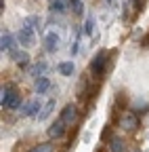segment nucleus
<instances>
[{
    "instance_id": "nucleus-21",
    "label": "nucleus",
    "mask_w": 149,
    "mask_h": 152,
    "mask_svg": "<svg viewBox=\"0 0 149 152\" xmlns=\"http://www.w3.org/2000/svg\"><path fill=\"white\" fill-rule=\"evenodd\" d=\"M92 32H95V19L88 17L86 21H84V34L86 36H92Z\"/></svg>"
},
{
    "instance_id": "nucleus-5",
    "label": "nucleus",
    "mask_w": 149,
    "mask_h": 152,
    "mask_svg": "<svg viewBox=\"0 0 149 152\" xmlns=\"http://www.w3.org/2000/svg\"><path fill=\"white\" fill-rule=\"evenodd\" d=\"M9 53H11V59H13L17 66H27V61H30V55H27V51L13 49V51H9Z\"/></svg>"
},
{
    "instance_id": "nucleus-20",
    "label": "nucleus",
    "mask_w": 149,
    "mask_h": 152,
    "mask_svg": "<svg viewBox=\"0 0 149 152\" xmlns=\"http://www.w3.org/2000/svg\"><path fill=\"white\" fill-rule=\"evenodd\" d=\"M50 11L53 13H63L65 11V4H63V0H50Z\"/></svg>"
},
{
    "instance_id": "nucleus-7",
    "label": "nucleus",
    "mask_w": 149,
    "mask_h": 152,
    "mask_svg": "<svg viewBox=\"0 0 149 152\" xmlns=\"http://www.w3.org/2000/svg\"><path fill=\"white\" fill-rule=\"evenodd\" d=\"M109 152H126V142L120 135H114L109 140Z\"/></svg>"
},
{
    "instance_id": "nucleus-11",
    "label": "nucleus",
    "mask_w": 149,
    "mask_h": 152,
    "mask_svg": "<svg viewBox=\"0 0 149 152\" xmlns=\"http://www.w3.org/2000/svg\"><path fill=\"white\" fill-rule=\"evenodd\" d=\"M0 49H2V53H4V51H13V49H15V40H13V36H11L9 32H4V34H2V38H0Z\"/></svg>"
},
{
    "instance_id": "nucleus-16",
    "label": "nucleus",
    "mask_w": 149,
    "mask_h": 152,
    "mask_svg": "<svg viewBox=\"0 0 149 152\" xmlns=\"http://www.w3.org/2000/svg\"><path fill=\"white\" fill-rule=\"evenodd\" d=\"M13 93H15V91H13L11 85L2 87V97H0V104H2V108H6V104H9V99H11V95H13Z\"/></svg>"
},
{
    "instance_id": "nucleus-8",
    "label": "nucleus",
    "mask_w": 149,
    "mask_h": 152,
    "mask_svg": "<svg viewBox=\"0 0 149 152\" xmlns=\"http://www.w3.org/2000/svg\"><path fill=\"white\" fill-rule=\"evenodd\" d=\"M137 125H139V121H137V116H135L132 112H128L126 116L122 118V129H126V131H135Z\"/></svg>"
},
{
    "instance_id": "nucleus-10",
    "label": "nucleus",
    "mask_w": 149,
    "mask_h": 152,
    "mask_svg": "<svg viewBox=\"0 0 149 152\" xmlns=\"http://www.w3.org/2000/svg\"><path fill=\"white\" fill-rule=\"evenodd\" d=\"M34 89H36V93H38V95H42V93H46V91L50 89V80L46 78V76H38V78H36Z\"/></svg>"
},
{
    "instance_id": "nucleus-18",
    "label": "nucleus",
    "mask_w": 149,
    "mask_h": 152,
    "mask_svg": "<svg viewBox=\"0 0 149 152\" xmlns=\"http://www.w3.org/2000/svg\"><path fill=\"white\" fill-rule=\"evenodd\" d=\"M19 106H21V95H19V93H13V95H11V99H9V104H6V108L17 110Z\"/></svg>"
},
{
    "instance_id": "nucleus-1",
    "label": "nucleus",
    "mask_w": 149,
    "mask_h": 152,
    "mask_svg": "<svg viewBox=\"0 0 149 152\" xmlns=\"http://www.w3.org/2000/svg\"><path fill=\"white\" fill-rule=\"evenodd\" d=\"M59 118L65 123V127L69 129V127H73L78 123V108L73 106V104H67L65 108H63V112L59 114Z\"/></svg>"
},
{
    "instance_id": "nucleus-4",
    "label": "nucleus",
    "mask_w": 149,
    "mask_h": 152,
    "mask_svg": "<svg viewBox=\"0 0 149 152\" xmlns=\"http://www.w3.org/2000/svg\"><path fill=\"white\" fill-rule=\"evenodd\" d=\"M17 40H19L23 47H34V40H36V38H34V30L23 26L19 30V34H17Z\"/></svg>"
},
{
    "instance_id": "nucleus-15",
    "label": "nucleus",
    "mask_w": 149,
    "mask_h": 152,
    "mask_svg": "<svg viewBox=\"0 0 149 152\" xmlns=\"http://www.w3.org/2000/svg\"><path fill=\"white\" fill-rule=\"evenodd\" d=\"M46 61H38V64H34V68H32V76H36V78H38V76H44V72H46Z\"/></svg>"
},
{
    "instance_id": "nucleus-13",
    "label": "nucleus",
    "mask_w": 149,
    "mask_h": 152,
    "mask_svg": "<svg viewBox=\"0 0 149 152\" xmlns=\"http://www.w3.org/2000/svg\"><path fill=\"white\" fill-rule=\"evenodd\" d=\"M40 17H36V15H32V17H25L23 19V26L25 28H32V30H40Z\"/></svg>"
},
{
    "instance_id": "nucleus-17",
    "label": "nucleus",
    "mask_w": 149,
    "mask_h": 152,
    "mask_svg": "<svg viewBox=\"0 0 149 152\" xmlns=\"http://www.w3.org/2000/svg\"><path fill=\"white\" fill-rule=\"evenodd\" d=\"M67 4L71 7V11L76 13V15H82V13H84V4H82V0H67Z\"/></svg>"
},
{
    "instance_id": "nucleus-2",
    "label": "nucleus",
    "mask_w": 149,
    "mask_h": 152,
    "mask_svg": "<svg viewBox=\"0 0 149 152\" xmlns=\"http://www.w3.org/2000/svg\"><path fill=\"white\" fill-rule=\"evenodd\" d=\"M105 61H107V53H105V51H101L95 59L90 61V70H92V74H95V76H101V74L105 72Z\"/></svg>"
},
{
    "instance_id": "nucleus-14",
    "label": "nucleus",
    "mask_w": 149,
    "mask_h": 152,
    "mask_svg": "<svg viewBox=\"0 0 149 152\" xmlns=\"http://www.w3.org/2000/svg\"><path fill=\"white\" fill-rule=\"evenodd\" d=\"M57 70H59V74H63V76H71V74H73V64H71V61H61V64L57 66Z\"/></svg>"
},
{
    "instance_id": "nucleus-9",
    "label": "nucleus",
    "mask_w": 149,
    "mask_h": 152,
    "mask_svg": "<svg viewBox=\"0 0 149 152\" xmlns=\"http://www.w3.org/2000/svg\"><path fill=\"white\" fill-rule=\"evenodd\" d=\"M42 108H40V102L38 99H34V102H30L27 106H23V110H21V114L23 116H36Z\"/></svg>"
},
{
    "instance_id": "nucleus-19",
    "label": "nucleus",
    "mask_w": 149,
    "mask_h": 152,
    "mask_svg": "<svg viewBox=\"0 0 149 152\" xmlns=\"http://www.w3.org/2000/svg\"><path fill=\"white\" fill-rule=\"evenodd\" d=\"M27 152H53V144L50 142H44V144H38V146L30 148Z\"/></svg>"
},
{
    "instance_id": "nucleus-12",
    "label": "nucleus",
    "mask_w": 149,
    "mask_h": 152,
    "mask_svg": "<svg viewBox=\"0 0 149 152\" xmlns=\"http://www.w3.org/2000/svg\"><path fill=\"white\" fill-rule=\"evenodd\" d=\"M53 110H55V99H48V102L42 106V110H40V114H38V118H40V121H46L50 114H53Z\"/></svg>"
},
{
    "instance_id": "nucleus-6",
    "label": "nucleus",
    "mask_w": 149,
    "mask_h": 152,
    "mask_svg": "<svg viewBox=\"0 0 149 152\" xmlns=\"http://www.w3.org/2000/svg\"><path fill=\"white\" fill-rule=\"evenodd\" d=\"M44 49H46L48 53H55V51L59 49V36L55 34V32L46 34V38H44Z\"/></svg>"
},
{
    "instance_id": "nucleus-22",
    "label": "nucleus",
    "mask_w": 149,
    "mask_h": 152,
    "mask_svg": "<svg viewBox=\"0 0 149 152\" xmlns=\"http://www.w3.org/2000/svg\"><path fill=\"white\" fill-rule=\"evenodd\" d=\"M135 152H139V150H135Z\"/></svg>"
},
{
    "instance_id": "nucleus-3",
    "label": "nucleus",
    "mask_w": 149,
    "mask_h": 152,
    "mask_svg": "<svg viewBox=\"0 0 149 152\" xmlns=\"http://www.w3.org/2000/svg\"><path fill=\"white\" fill-rule=\"evenodd\" d=\"M65 131H67L65 123H63L61 118H57V121H55V123L48 127V137H50V140H59V137L65 135Z\"/></svg>"
}]
</instances>
